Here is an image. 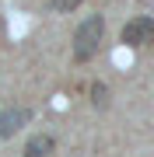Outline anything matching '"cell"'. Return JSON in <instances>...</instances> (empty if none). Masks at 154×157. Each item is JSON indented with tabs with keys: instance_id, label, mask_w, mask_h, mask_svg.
<instances>
[{
	"instance_id": "obj_4",
	"label": "cell",
	"mask_w": 154,
	"mask_h": 157,
	"mask_svg": "<svg viewBox=\"0 0 154 157\" xmlns=\"http://www.w3.org/2000/svg\"><path fill=\"white\" fill-rule=\"evenodd\" d=\"M56 150V140H53L49 133H35L28 143H25V157H49Z\"/></svg>"
},
{
	"instance_id": "obj_2",
	"label": "cell",
	"mask_w": 154,
	"mask_h": 157,
	"mask_svg": "<svg viewBox=\"0 0 154 157\" xmlns=\"http://www.w3.org/2000/svg\"><path fill=\"white\" fill-rule=\"evenodd\" d=\"M119 39H123V45H130V49L154 45V17L140 14V17H133V21H126L123 32H119Z\"/></svg>"
},
{
	"instance_id": "obj_1",
	"label": "cell",
	"mask_w": 154,
	"mask_h": 157,
	"mask_svg": "<svg viewBox=\"0 0 154 157\" xmlns=\"http://www.w3.org/2000/svg\"><path fill=\"white\" fill-rule=\"evenodd\" d=\"M102 39H105L102 14H88L84 21L77 25V32H74V63H88L98 49H102Z\"/></svg>"
},
{
	"instance_id": "obj_5",
	"label": "cell",
	"mask_w": 154,
	"mask_h": 157,
	"mask_svg": "<svg viewBox=\"0 0 154 157\" xmlns=\"http://www.w3.org/2000/svg\"><path fill=\"white\" fill-rule=\"evenodd\" d=\"M91 105H95V108H105V105H109V87L102 84V80L91 84Z\"/></svg>"
},
{
	"instance_id": "obj_6",
	"label": "cell",
	"mask_w": 154,
	"mask_h": 157,
	"mask_svg": "<svg viewBox=\"0 0 154 157\" xmlns=\"http://www.w3.org/2000/svg\"><path fill=\"white\" fill-rule=\"evenodd\" d=\"M77 7H81V0H53V11H60V14L77 11Z\"/></svg>"
},
{
	"instance_id": "obj_3",
	"label": "cell",
	"mask_w": 154,
	"mask_h": 157,
	"mask_svg": "<svg viewBox=\"0 0 154 157\" xmlns=\"http://www.w3.org/2000/svg\"><path fill=\"white\" fill-rule=\"evenodd\" d=\"M28 119H32L28 108H7V112H0V136H4V140H7V136H14Z\"/></svg>"
}]
</instances>
